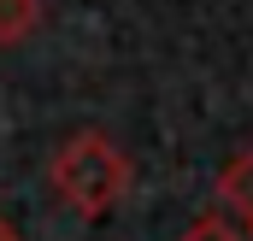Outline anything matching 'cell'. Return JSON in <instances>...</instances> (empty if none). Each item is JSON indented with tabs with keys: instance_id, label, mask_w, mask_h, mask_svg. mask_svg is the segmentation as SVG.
<instances>
[{
	"instance_id": "obj_1",
	"label": "cell",
	"mask_w": 253,
	"mask_h": 241,
	"mask_svg": "<svg viewBox=\"0 0 253 241\" xmlns=\"http://www.w3.org/2000/svg\"><path fill=\"white\" fill-rule=\"evenodd\" d=\"M129 182V159L100 135V129H83L71 135L59 153H53V188H59L65 206H77L83 218H100L124 200Z\"/></svg>"
},
{
	"instance_id": "obj_4",
	"label": "cell",
	"mask_w": 253,
	"mask_h": 241,
	"mask_svg": "<svg viewBox=\"0 0 253 241\" xmlns=\"http://www.w3.org/2000/svg\"><path fill=\"white\" fill-rule=\"evenodd\" d=\"M177 241H253V236H248V230H236L230 218H212V212H206V218H194Z\"/></svg>"
},
{
	"instance_id": "obj_2",
	"label": "cell",
	"mask_w": 253,
	"mask_h": 241,
	"mask_svg": "<svg viewBox=\"0 0 253 241\" xmlns=\"http://www.w3.org/2000/svg\"><path fill=\"white\" fill-rule=\"evenodd\" d=\"M218 194H224V206H230L236 218H248V224H253V147H248V153H236V159L224 165Z\"/></svg>"
},
{
	"instance_id": "obj_5",
	"label": "cell",
	"mask_w": 253,
	"mask_h": 241,
	"mask_svg": "<svg viewBox=\"0 0 253 241\" xmlns=\"http://www.w3.org/2000/svg\"><path fill=\"white\" fill-rule=\"evenodd\" d=\"M0 241H18V230H12V224H6V218H0Z\"/></svg>"
},
{
	"instance_id": "obj_3",
	"label": "cell",
	"mask_w": 253,
	"mask_h": 241,
	"mask_svg": "<svg viewBox=\"0 0 253 241\" xmlns=\"http://www.w3.org/2000/svg\"><path fill=\"white\" fill-rule=\"evenodd\" d=\"M36 24H42V0H0V47L24 41Z\"/></svg>"
}]
</instances>
